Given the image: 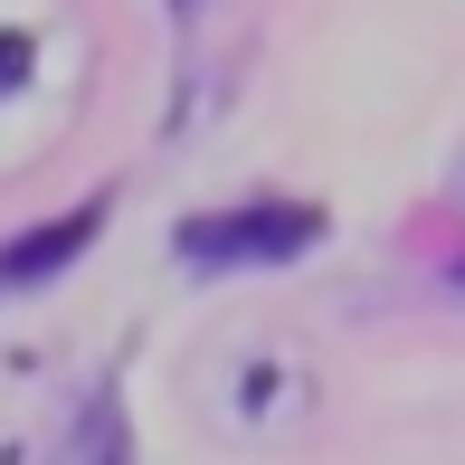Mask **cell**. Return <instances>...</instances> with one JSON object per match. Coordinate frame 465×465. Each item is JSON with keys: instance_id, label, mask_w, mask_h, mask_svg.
<instances>
[{"instance_id": "obj_1", "label": "cell", "mask_w": 465, "mask_h": 465, "mask_svg": "<svg viewBox=\"0 0 465 465\" xmlns=\"http://www.w3.org/2000/svg\"><path fill=\"white\" fill-rule=\"evenodd\" d=\"M323 238V209H238V219H200L181 228V257L200 266H238V257H304V247Z\"/></svg>"}, {"instance_id": "obj_2", "label": "cell", "mask_w": 465, "mask_h": 465, "mask_svg": "<svg viewBox=\"0 0 465 465\" xmlns=\"http://www.w3.org/2000/svg\"><path fill=\"white\" fill-rule=\"evenodd\" d=\"M95 219H104V209H76V219H48V228L29 238V247H10V257H0V285H19V276H48V266H67L76 247L95 238Z\"/></svg>"}, {"instance_id": "obj_3", "label": "cell", "mask_w": 465, "mask_h": 465, "mask_svg": "<svg viewBox=\"0 0 465 465\" xmlns=\"http://www.w3.org/2000/svg\"><path fill=\"white\" fill-rule=\"evenodd\" d=\"M19 67H29V48H19V38H0V86H19Z\"/></svg>"}, {"instance_id": "obj_4", "label": "cell", "mask_w": 465, "mask_h": 465, "mask_svg": "<svg viewBox=\"0 0 465 465\" xmlns=\"http://www.w3.org/2000/svg\"><path fill=\"white\" fill-rule=\"evenodd\" d=\"M104 465H134V456H124V447H114V456H104Z\"/></svg>"}]
</instances>
